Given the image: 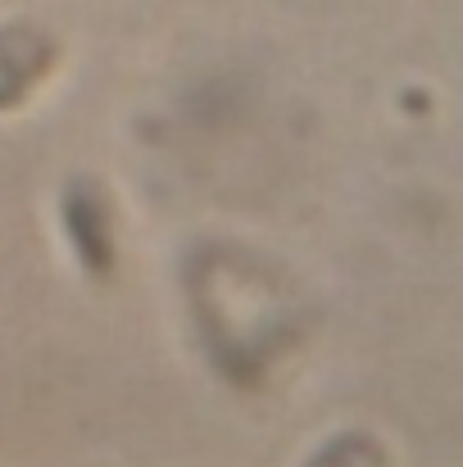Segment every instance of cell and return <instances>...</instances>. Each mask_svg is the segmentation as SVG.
Returning <instances> with one entry per match:
<instances>
[{
  "mask_svg": "<svg viewBox=\"0 0 463 467\" xmlns=\"http://www.w3.org/2000/svg\"><path fill=\"white\" fill-rule=\"evenodd\" d=\"M309 467H382V459H377V450H368V445H336V450L318 454Z\"/></svg>",
  "mask_w": 463,
  "mask_h": 467,
  "instance_id": "6da1fadb",
  "label": "cell"
}]
</instances>
